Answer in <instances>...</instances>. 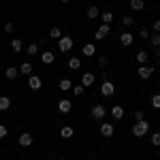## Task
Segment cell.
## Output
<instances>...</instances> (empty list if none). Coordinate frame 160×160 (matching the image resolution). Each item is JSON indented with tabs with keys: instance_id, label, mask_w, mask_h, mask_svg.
Listing matches in <instances>:
<instances>
[{
	"instance_id": "cell-16",
	"label": "cell",
	"mask_w": 160,
	"mask_h": 160,
	"mask_svg": "<svg viewBox=\"0 0 160 160\" xmlns=\"http://www.w3.org/2000/svg\"><path fill=\"white\" fill-rule=\"evenodd\" d=\"M111 115H113L115 120H122V118H124V109L120 107V105H115V107L111 109Z\"/></svg>"
},
{
	"instance_id": "cell-39",
	"label": "cell",
	"mask_w": 160,
	"mask_h": 160,
	"mask_svg": "<svg viewBox=\"0 0 160 160\" xmlns=\"http://www.w3.org/2000/svg\"><path fill=\"white\" fill-rule=\"evenodd\" d=\"M154 32H156V34H160V19H156V22H154Z\"/></svg>"
},
{
	"instance_id": "cell-38",
	"label": "cell",
	"mask_w": 160,
	"mask_h": 160,
	"mask_svg": "<svg viewBox=\"0 0 160 160\" xmlns=\"http://www.w3.org/2000/svg\"><path fill=\"white\" fill-rule=\"evenodd\" d=\"M135 118H137V122H139V120H145V113H143V111H137Z\"/></svg>"
},
{
	"instance_id": "cell-10",
	"label": "cell",
	"mask_w": 160,
	"mask_h": 160,
	"mask_svg": "<svg viewBox=\"0 0 160 160\" xmlns=\"http://www.w3.org/2000/svg\"><path fill=\"white\" fill-rule=\"evenodd\" d=\"M32 141H34V139H32L30 132H22V135H19V145H24V148L32 145Z\"/></svg>"
},
{
	"instance_id": "cell-23",
	"label": "cell",
	"mask_w": 160,
	"mask_h": 160,
	"mask_svg": "<svg viewBox=\"0 0 160 160\" xmlns=\"http://www.w3.org/2000/svg\"><path fill=\"white\" fill-rule=\"evenodd\" d=\"M98 15H100L98 7H90V9H88V17H90V19H96Z\"/></svg>"
},
{
	"instance_id": "cell-13",
	"label": "cell",
	"mask_w": 160,
	"mask_h": 160,
	"mask_svg": "<svg viewBox=\"0 0 160 160\" xmlns=\"http://www.w3.org/2000/svg\"><path fill=\"white\" fill-rule=\"evenodd\" d=\"M41 60H43V64H53V62H56V56H53L51 51H43V53H41Z\"/></svg>"
},
{
	"instance_id": "cell-2",
	"label": "cell",
	"mask_w": 160,
	"mask_h": 160,
	"mask_svg": "<svg viewBox=\"0 0 160 160\" xmlns=\"http://www.w3.org/2000/svg\"><path fill=\"white\" fill-rule=\"evenodd\" d=\"M58 49H60L62 53L71 51V49H73V38H71V37H60V38H58Z\"/></svg>"
},
{
	"instance_id": "cell-5",
	"label": "cell",
	"mask_w": 160,
	"mask_h": 160,
	"mask_svg": "<svg viewBox=\"0 0 160 160\" xmlns=\"http://www.w3.org/2000/svg\"><path fill=\"white\" fill-rule=\"evenodd\" d=\"M105 115H107V109H105L102 105H94V107H92V118H94V120H102Z\"/></svg>"
},
{
	"instance_id": "cell-8",
	"label": "cell",
	"mask_w": 160,
	"mask_h": 160,
	"mask_svg": "<svg viewBox=\"0 0 160 160\" xmlns=\"http://www.w3.org/2000/svg\"><path fill=\"white\" fill-rule=\"evenodd\" d=\"M58 109H60V113H68V111L73 109V102L68 98H62L60 102H58Z\"/></svg>"
},
{
	"instance_id": "cell-26",
	"label": "cell",
	"mask_w": 160,
	"mask_h": 160,
	"mask_svg": "<svg viewBox=\"0 0 160 160\" xmlns=\"http://www.w3.org/2000/svg\"><path fill=\"white\" fill-rule=\"evenodd\" d=\"M122 24L126 26V28H130V26H135V17H132V15H126V17L122 19Z\"/></svg>"
},
{
	"instance_id": "cell-3",
	"label": "cell",
	"mask_w": 160,
	"mask_h": 160,
	"mask_svg": "<svg viewBox=\"0 0 160 160\" xmlns=\"http://www.w3.org/2000/svg\"><path fill=\"white\" fill-rule=\"evenodd\" d=\"M109 30H111L109 24H102L98 30L94 32V38H96V41H102V38H107V37H109Z\"/></svg>"
},
{
	"instance_id": "cell-4",
	"label": "cell",
	"mask_w": 160,
	"mask_h": 160,
	"mask_svg": "<svg viewBox=\"0 0 160 160\" xmlns=\"http://www.w3.org/2000/svg\"><path fill=\"white\" fill-rule=\"evenodd\" d=\"M113 92H115L113 81H102V86H100V94H102V96H111Z\"/></svg>"
},
{
	"instance_id": "cell-29",
	"label": "cell",
	"mask_w": 160,
	"mask_h": 160,
	"mask_svg": "<svg viewBox=\"0 0 160 160\" xmlns=\"http://www.w3.org/2000/svg\"><path fill=\"white\" fill-rule=\"evenodd\" d=\"M113 22V13H102V24H111Z\"/></svg>"
},
{
	"instance_id": "cell-9",
	"label": "cell",
	"mask_w": 160,
	"mask_h": 160,
	"mask_svg": "<svg viewBox=\"0 0 160 160\" xmlns=\"http://www.w3.org/2000/svg\"><path fill=\"white\" fill-rule=\"evenodd\" d=\"M152 75H154V68L152 66H139V77L141 79H149Z\"/></svg>"
},
{
	"instance_id": "cell-17",
	"label": "cell",
	"mask_w": 160,
	"mask_h": 160,
	"mask_svg": "<svg viewBox=\"0 0 160 160\" xmlns=\"http://www.w3.org/2000/svg\"><path fill=\"white\" fill-rule=\"evenodd\" d=\"M11 49L15 51V53H19V51L24 49V45H22V41H19V38H13V41H11Z\"/></svg>"
},
{
	"instance_id": "cell-25",
	"label": "cell",
	"mask_w": 160,
	"mask_h": 160,
	"mask_svg": "<svg viewBox=\"0 0 160 160\" xmlns=\"http://www.w3.org/2000/svg\"><path fill=\"white\" fill-rule=\"evenodd\" d=\"M68 66H71L73 71H77V68L81 66V60H79V58H71V60H68Z\"/></svg>"
},
{
	"instance_id": "cell-1",
	"label": "cell",
	"mask_w": 160,
	"mask_h": 160,
	"mask_svg": "<svg viewBox=\"0 0 160 160\" xmlns=\"http://www.w3.org/2000/svg\"><path fill=\"white\" fill-rule=\"evenodd\" d=\"M148 132H149V122H145V120L135 122V126H132V135L135 137H145Z\"/></svg>"
},
{
	"instance_id": "cell-18",
	"label": "cell",
	"mask_w": 160,
	"mask_h": 160,
	"mask_svg": "<svg viewBox=\"0 0 160 160\" xmlns=\"http://www.w3.org/2000/svg\"><path fill=\"white\" fill-rule=\"evenodd\" d=\"M58 88H60L62 92H66V90H71V88H73V81H71V79H62L60 83H58Z\"/></svg>"
},
{
	"instance_id": "cell-32",
	"label": "cell",
	"mask_w": 160,
	"mask_h": 160,
	"mask_svg": "<svg viewBox=\"0 0 160 160\" xmlns=\"http://www.w3.org/2000/svg\"><path fill=\"white\" fill-rule=\"evenodd\" d=\"M139 37H141V38H149L152 34H149V30H148V28H141V30H139Z\"/></svg>"
},
{
	"instance_id": "cell-37",
	"label": "cell",
	"mask_w": 160,
	"mask_h": 160,
	"mask_svg": "<svg viewBox=\"0 0 160 160\" xmlns=\"http://www.w3.org/2000/svg\"><path fill=\"white\" fill-rule=\"evenodd\" d=\"M13 30H15V26H13V24H11V22H9V24L4 26V32H9V34H11Z\"/></svg>"
},
{
	"instance_id": "cell-31",
	"label": "cell",
	"mask_w": 160,
	"mask_h": 160,
	"mask_svg": "<svg viewBox=\"0 0 160 160\" xmlns=\"http://www.w3.org/2000/svg\"><path fill=\"white\" fill-rule=\"evenodd\" d=\"M152 107H154V109H160V94H156V96L152 98Z\"/></svg>"
},
{
	"instance_id": "cell-21",
	"label": "cell",
	"mask_w": 160,
	"mask_h": 160,
	"mask_svg": "<svg viewBox=\"0 0 160 160\" xmlns=\"http://www.w3.org/2000/svg\"><path fill=\"white\" fill-rule=\"evenodd\" d=\"M94 51H96V47H94L92 43H88L86 47H83V56H86V58H90V56H94Z\"/></svg>"
},
{
	"instance_id": "cell-40",
	"label": "cell",
	"mask_w": 160,
	"mask_h": 160,
	"mask_svg": "<svg viewBox=\"0 0 160 160\" xmlns=\"http://www.w3.org/2000/svg\"><path fill=\"white\" fill-rule=\"evenodd\" d=\"M102 81H111V73L105 71V73H102Z\"/></svg>"
},
{
	"instance_id": "cell-28",
	"label": "cell",
	"mask_w": 160,
	"mask_h": 160,
	"mask_svg": "<svg viewBox=\"0 0 160 160\" xmlns=\"http://www.w3.org/2000/svg\"><path fill=\"white\" fill-rule=\"evenodd\" d=\"M149 41H152V45H154V47H160V34H156V32H154V34L149 37Z\"/></svg>"
},
{
	"instance_id": "cell-35",
	"label": "cell",
	"mask_w": 160,
	"mask_h": 160,
	"mask_svg": "<svg viewBox=\"0 0 160 160\" xmlns=\"http://www.w3.org/2000/svg\"><path fill=\"white\" fill-rule=\"evenodd\" d=\"M98 64H100V68H102V66H107V64H109V58H107V56H100Z\"/></svg>"
},
{
	"instance_id": "cell-36",
	"label": "cell",
	"mask_w": 160,
	"mask_h": 160,
	"mask_svg": "<svg viewBox=\"0 0 160 160\" xmlns=\"http://www.w3.org/2000/svg\"><path fill=\"white\" fill-rule=\"evenodd\" d=\"M7 135H9V130H7V126H2V124H0V139H4Z\"/></svg>"
},
{
	"instance_id": "cell-14",
	"label": "cell",
	"mask_w": 160,
	"mask_h": 160,
	"mask_svg": "<svg viewBox=\"0 0 160 160\" xmlns=\"http://www.w3.org/2000/svg\"><path fill=\"white\" fill-rule=\"evenodd\" d=\"M73 135H75V130L71 128V126H62V128H60V137H62V139H71Z\"/></svg>"
},
{
	"instance_id": "cell-33",
	"label": "cell",
	"mask_w": 160,
	"mask_h": 160,
	"mask_svg": "<svg viewBox=\"0 0 160 160\" xmlns=\"http://www.w3.org/2000/svg\"><path fill=\"white\" fill-rule=\"evenodd\" d=\"M152 145H160V132H154L152 135Z\"/></svg>"
},
{
	"instance_id": "cell-12",
	"label": "cell",
	"mask_w": 160,
	"mask_h": 160,
	"mask_svg": "<svg viewBox=\"0 0 160 160\" xmlns=\"http://www.w3.org/2000/svg\"><path fill=\"white\" fill-rule=\"evenodd\" d=\"M120 43H122L124 47L132 45V34H130V32H122V34H120Z\"/></svg>"
},
{
	"instance_id": "cell-19",
	"label": "cell",
	"mask_w": 160,
	"mask_h": 160,
	"mask_svg": "<svg viewBox=\"0 0 160 160\" xmlns=\"http://www.w3.org/2000/svg\"><path fill=\"white\" fill-rule=\"evenodd\" d=\"M143 7H145L143 0H130V9H132V11H141Z\"/></svg>"
},
{
	"instance_id": "cell-22",
	"label": "cell",
	"mask_w": 160,
	"mask_h": 160,
	"mask_svg": "<svg viewBox=\"0 0 160 160\" xmlns=\"http://www.w3.org/2000/svg\"><path fill=\"white\" fill-rule=\"evenodd\" d=\"M4 75H7V79H17V68H15V66H9V68L4 71Z\"/></svg>"
},
{
	"instance_id": "cell-30",
	"label": "cell",
	"mask_w": 160,
	"mask_h": 160,
	"mask_svg": "<svg viewBox=\"0 0 160 160\" xmlns=\"http://www.w3.org/2000/svg\"><path fill=\"white\" fill-rule=\"evenodd\" d=\"M49 34H51V38H60L62 37V30H60V28H51Z\"/></svg>"
},
{
	"instance_id": "cell-20",
	"label": "cell",
	"mask_w": 160,
	"mask_h": 160,
	"mask_svg": "<svg viewBox=\"0 0 160 160\" xmlns=\"http://www.w3.org/2000/svg\"><path fill=\"white\" fill-rule=\"evenodd\" d=\"M11 107V98H7V96H0V111H7Z\"/></svg>"
},
{
	"instance_id": "cell-41",
	"label": "cell",
	"mask_w": 160,
	"mask_h": 160,
	"mask_svg": "<svg viewBox=\"0 0 160 160\" xmlns=\"http://www.w3.org/2000/svg\"><path fill=\"white\" fill-rule=\"evenodd\" d=\"M62 2H64V4H68V2H71V0H62Z\"/></svg>"
},
{
	"instance_id": "cell-24",
	"label": "cell",
	"mask_w": 160,
	"mask_h": 160,
	"mask_svg": "<svg viewBox=\"0 0 160 160\" xmlns=\"http://www.w3.org/2000/svg\"><path fill=\"white\" fill-rule=\"evenodd\" d=\"M148 51H137V62H139V64H143V62H148Z\"/></svg>"
},
{
	"instance_id": "cell-15",
	"label": "cell",
	"mask_w": 160,
	"mask_h": 160,
	"mask_svg": "<svg viewBox=\"0 0 160 160\" xmlns=\"http://www.w3.org/2000/svg\"><path fill=\"white\" fill-rule=\"evenodd\" d=\"M19 73H24V75H32V64L30 62H22V66H19Z\"/></svg>"
},
{
	"instance_id": "cell-11",
	"label": "cell",
	"mask_w": 160,
	"mask_h": 160,
	"mask_svg": "<svg viewBox=\"0 0 160 160\" xmlns=\"http://www.w3.org/2000/svg\"><path fill=\"white\" fill-rule=\"evenodd\" d=\"M81 86H83V88L94 86V75H92V73H83V77H81Z\"/></svg>"
},
{
	"instance_id": "cell-7",
	"label": "cell",
	"mask_w": 160,
	"mask_h": 160,
	"mask_svg": "<svg viewBox=\"0 0 160 160\" xmlns=\"http://www.w3.org/2000/svg\"><path fill=\"white\" fill-rule=\"evenodd\" d=\"M100 135L105 137V139H109L111 135H113V124H107V122H102L100 124V130H98Z\"/></svg>"
},
{
	"instance_id": "cell-34",
	"label": "cell",
	"mask_w": 160,
	"mask_h": 160,
	"mask_svg": "<svg viewBox=\"0 0 160 160\" xmlns=\"http://www.w3.org/2000/svg\"><path fill=\"white\" fill-rule=\"evenodd\" d=\"M73 94H75V96H81V94H83V86H75L73 88Z\"/></svg>"
},
{
	"instance_id": "cell-27",
	"label": "cell",
	"mask_w": 160,
	"mask_h": 160,
	"mask_svg": "<svg viewBox=\"0 0 160 160\" xmlns=\"http://www.w3.org/2000/svg\"><path fill=\"white\" fill-rule=\"evenodd\" d=\"M26 51H28V56H37V53H38V45L32 43V45H28V47H26Z\"/></svg>"
},
{
	"instance_id": "cell-6",
	"label": "cell",
	"mask_w": 160,
	"mask_h": 160,
	"mask_svg": "<svg viewBox=\"0 0 160 160\" xmlns=\"http://www.w3.org/2000/svg\"><path fill=\"white\" fill-rule=\"evenodd\" d=\"M41 86H43L41 77H37V75H30V77H28V88H30V90H41Z\"/></svg>"
}]
</instances>
